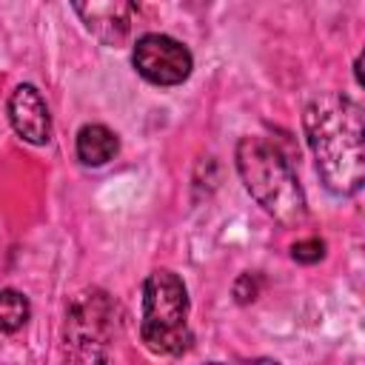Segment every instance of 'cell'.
I'll return each instance as SVG.
<instances>
[{
	"label": "cell",
	"mask_w": 365,
	"mask_h": 365,
	"mask_svg": "<svg viewBox=\"0 0 365 365\" xmlns=\"http://www.w3.org/2000/svg\"><path fill=\"white\" fill-rule=\"evenodd\" d=\"M302 128L322 185L334 197L356 194L365 180L362 106L342 91L319 94L308 103Z\"/></svg>",
	"instance_id": "1"
},
{
	"label": "cell",
	"mask_w": 365,
	"mask_h": 365,
	"mask_svg": "<svg viewBox=\"0 0 365 365\" xmlns=\"http://www.w3.org/2000/svg\"><path fill=\"white\" fill-rule=\"evenodd\" d=\"M237 171L245 191L285 228H299L308 220V202L302 185L282 157V151L265 137H242L237 143Z\"/></svg>",
	"instance_id": "2"
},
{
	"label": "cell",
	"mask_w": 365,
	"mask_h": 365,
	"mask_svg": "<svg viewBox=\"0 0 365 365\" xmlns=\"http://www.w3.org/2000/svg\"><path fill=\"white\" fill-rule=\"evenodd\" d=\"M140 339L157 356H180L191 345L188 291L185 282L168 268L151 271L143 282Z\"/></svg>",
	"instance_id": "3"
},
{
	"label": "cell",
	"mask_w": 365,
	"mask_h": 365,
	"mask_svg": "<svg viewBox=\"0 0 365 365\" xmlns=\"http://www.w3.org/2000/svg\"><path fill=\"white\" fill-rule=\"evenodd\" d=\"M66 365H106L111 339V302L103 291H83L66 314Z\"/></svg>",
	"instance_id": "4"
},
{
	"label": "cell",
	"mask_w": 365,
	"mask_h": 365,
	"mask_svg": "<svg viewBox=\"0 0 365 365\" xmlns=\"http://www.w3.org/2000/svg\"><path fill=\"white\" fill-rule=\"evenodd\" d=\"M131 63L137 74L154 86H180L194 68L191 51L168 34H143L134 43Z\"/></svg>",
	"instance_id": "5"
},
{
	"label": "cell",
	"mask_w": 365,
	"mask_h": 365,
	"mask_svg": "<svg viewBox=\"0 0 365 365\" xmlns=\"http://www.w3.org/2000/svg\"><path fill=\"white\" fill-rule=\"evenodd\" d=\"M9 120H11L14 131L31 145H46L51 140L48 106L31 83H20L9 94Z\"/></svg>",
	"instance_id": "6"
},
{
	"label": "cell",
	"mask_w": 365,
	"mask_h": 365,
	"mask_svg": "<svg viewBox=\"0 0 365 365\" xmlns=\"http://www.w3.org/2000/svg\"><path fill=\"white\" fill-rule=\"evenodd\" d=\"M74 11L86 23V29L103 43V46H123L131 23H134V3L125 0H106V3H74Z\"/></svg>",
	"instance_id": "7"
},
{
	"label": "cell",
	"mask_w": 365,
	"mask_h": 365,
	"mask_svg": "<svg viewBox=\"0 0 365 365\" xmlns=\"http://www.w3.org/2000/svg\"><path fill=\"white\" fill-rule=\"evenodd\" d=\"M117 148H120L117 134L103 123H86V125H80V131L74 137L77 160L83 165H91V168L106 165L108 160H114Z\"/></svg>",
	"instance_id": "8"
},
{
	"label": "cell",
	"mask_w": 365,
	"mask_h": 365,
	"mask_svg": "<svg viewBox=\"0 0 365 365\" xmlns=\"http://www.w3.org/2000/svg\"><path fill=\"white\" fill-rule=\"evenodd\" d=\"M29 317H31L29 299L14 288H0V331L14 334L29 322Z\"/></svg>",
	"instance_id": "9"
},
{
	"label": "cell",
	"mask_w": 365,
	"mask_h": 365,
	"mask_svg": "<svg viewBox=\"0 0 365 365\" xmlns=\"http://www.w3.org/2000/svg\"><path fill=\"white\" fill-rule=\"evenodd\" d=\"M291 257L302 265H311V262H319L325 257V242L319 237H308V240H297L291 245Z\"/></svg>",
	"instance_id": "10"
},
{
	"label": "cell",
	"mask_w": 365,
	"mask_h": 365,
	"mask_svg": "<svg viewBox=\"0 0 365 365\" xmlns=\"http://www.w3.org/2000/svg\"><path fill=\"white\" fill-rule=\"evenodd\" d=\"M257 297H259V274H251V271L240 274L237 282H234V299H237L240 305H248V302H254Z\"/></svg>",
	"instance_id": "11"
},
{
	"label": "cell",
	"mask_w": 365,
	"mask_h": 365,
	"mask_svg": "<svg viewBox=\"0 0 365 365\" xmlns=\"http://www.w3.org/2000/svg\"><path fill=\"white\" fill-rule=\"evenodd\" d=\"M251 365H279L277 359H268V356H259V359H254Z\"/></svg>",
	"instance_id": "12"
},
{
	"label": "cell",
	"mask_w": 365,
	"mask_h": 365,
	"mask_svg": "<svg viewBox=\"0 0 365 365\" xmlns=\"http://www.w3.org/2000/svg\"><path fill=\"white\" fill-rule=\"evenodd\" d=\"M205 365H222V362H205Z\"/></svg>",
	"instance_id": "13"
}]
</instances>
